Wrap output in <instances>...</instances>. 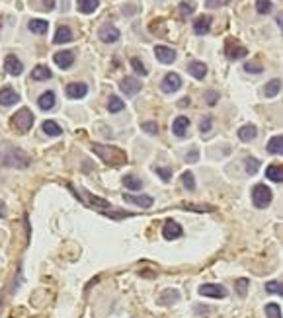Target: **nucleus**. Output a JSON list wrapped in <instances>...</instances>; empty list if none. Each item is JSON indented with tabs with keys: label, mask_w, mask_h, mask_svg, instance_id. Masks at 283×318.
Wrapping results in <instances>:
<instances>
[{
	"label": "nucleus",
	"mask_w": 283,
	"mask_h": 318,
	"mask_svg": "<svg viewBox=\"0 0 283 318\" xmlns=\"http://www.w3.org/2000/svg\"><path fill=\"white\" fill-rule=\"evenodd\" d=\"M28 28H30V32L35 34V35H45L47 30H49V24H47L45 20H30Z\"/></svg>",
	"instance_id": "27"
},
{
	"label": "nucleus",
	"mask_w": 283,
	"mask_h": 318,
	"mask_svg": "<svg viewBox=\"0 0 283 318\" xmlns=\"http://www.w3.org/2000/svg\"><path fill=\"white\" fill-rule=\"evenodd\" d=\"M0 28H2V22H0Z\"/></svg>",
	"instance_id": "51"
},
{
	"label": "nucleus",
	"mask_w": 283,
	"mask_h": 318,
	"mask_svg": "<svg viewBox=\"0 0 283 318\" xmlns=\"http://www.w3.org/2000/svg\"><path fill=\"white\" fill-rule=\"evenodd\" d=\"M18 102H20V94L16 90H12L10 86H4L2 90H0V106L10 107V106H14Z\"/></svg>",
	"instance_id": "11"
},
{
	"label": "nucleus",
	"mask_w": 283,
	"mask_h": 318,
	"mask_svg": "<svg viewBox=\"0 0 283 318\" xmlns=\"http://www.w3.org/2000/svg\"><path fill=\"white\" fill-rule=\"evenodd\" d=\"M182 234H184V229H182L176 221H166V223H164L162 236H164L166 240H178Z\"/></svg>",
	"instance_id": "10"
},
{
	"label": "nucleus",
	"mask_w": 283,
	"mask_h": 318,
	"mask_svg": "<svg viewBox=\"0 0 283 318\" xmlns=\"http://www.w3.org/2000/svg\"><path fill=\"white\" fill-rule=\"evenodd\" d=\"M53 61L59 69H71L74 63V53L72 51H59L53 55Z\"/></svg>",
	"instance_id": "16"
},
{
	"label": "nucleus",
	"mask_w": 283,
	"mask_h": 318,
	"mask_svg": "<svg viewBox=\"0 0 283 318\" xmlns=\"http://www.w3.org/2000/svg\"><path fill=\"white\" fill-rule=\"evenodd\" d=\"M0 217H6V205L0 201Z\"/></svg>",
	"instance_id": "50"
},
{
	"label": "nucleus",
	"mask_w": 283,
	"mask_h": 318,
	"mask_svg": "<svg viewBox=\"0 0 283 318\" xmlns=\"http://www.w3.org/2000/svg\"><path fill=\"white\" fill-rule=\"evenodd\" d=\"M37 8L43 10V12H51L55 8V0H37Z\"/></svg>",
	"instance_id": "42"
},
{
	"label": "nucleus",
	"mask_w": 283,
	"mask_h": 318,
	"mask_svg": "<svg viewBox=\"0 0 283 318\" xmlns=\"http://www.w3.org/2000/svg\"><path fill=\"white\" fill-rule=\"evenodd\" d=\"M155 55H157V59H159L160 63H164V65H170V63L176 61V51H174L172 47H166V45H157V47H155Z\"/></svg>",
	"instance_id": "12"
},
{
	"label": "nucleus",
	"mask_w": 283,
	"mask_h": 318,
	"mask_svg": "<svg viewBox=\"0 0 283 318\" xmlns=\"http://www.w3.org/2000/svg\"><path fill=\"white\" fill-rule=\"evenodd\" d=\"M194 10H195V4L192 2V0H184V2L180 4V14H182V18L192 16V14H194Z\"/></svg>",
	"instance_id": "36"
},
{
	"label": "nucleus",
	"mask_w": 283,
	"mask_h": 318,
	"mask_svg": "<svg viewBox=\"0 0 283 318\" xmlns=\"http://www.w3.org/2000/svg\"><path fill=\"white\" fill-rule=\"evenodd\" d=\"M203 98H205V102H207L209 106H215L217 100H219V92H215V90H207V92L203 94Z\"/></svg>",
	"instance_id": "44"
},
{
	"label": "nucleus",
	"mask_w": 283,
	"mask_h": 318,
	"mask_svg": "<svg viewBox=\"0 0 283 318\" xmlns=\"http://www.w3.org/2000/svg\"><path fill=\"white\" fill-rule=\"evenodd\" d=\"M265 291L273 293V295H281V283L279 281H269V283H265Z\"/></svg>",
	"instance_id": "46"
},
{
	"label": "nucleus",
	"mask_w": 283,
	"mask_h": 318,
	"mask_svg": "<svg viewBox=\"0 0 283 318\" xmlns=\"http://www.w3.org/2000/svg\"><path fill=\"white\" fill-rule=\"evenodd\" d=\"M252 203L258 209H265L271 203V190L265 184H256L252 188Z\"/></svg>",
	"instance_id": "4"
},
{
	"label": "nucleus",
	"mask_w": 283,
	"mask_h": 318,
	"mask_svg": "<svg viewBox=\"0 0 283 318\" xmlns=\"http://www.w3.org/2000/svg\"><path fill=\"white\" fill-rule=\"evenodd\" d=\"M197 158H199V150L197 148H192V152L186 154V162H195Z\"/></svg>",
	"instance_id": "48"
},
{
	"label": "nucleus",
	"mask_w": 283,
	"mask_h": 318,
	"mask_svg": "<svg viewBox=\"0 0 283 318\" xmlns=\"http://www.w3.org/2000/svg\"><path fill=\"white\" fill-rule=\"evenodd\" d=\"M119 88H121V92H123L125 96H135V94L141 90V82H139L135 76H125V78L121 80Z\"/></svg>",
	"instance_id": "13"
},
{
	"label": "nucleus",
	"mask_w": 283,
	"mask_h": 318,
	"mask_svg": "<svg viewBox=\"0 0 283 318\" xmlns=\"http://www.w3.org/2000/svg\"><path fill=\"white\" fill-rule=\"evenodd\" d=\"M256 10H258V14H269L273 8H271L269 0H256Z\"/></svg>",
	"instance_id": "39"
},
{
	"label": "nucleus",
	"mask_w": 283,
	"mask_h": 318,
	"mask_svg": "<svg viewBox=\"0 0 283 318\" xmlns=\"http://www.w3.org/2000/svg\"><path fill=\"white\" fill-rule=\"evenodd\" d=\"M41 131H43L45 135H49V137H59V135H63V129H61V125H59V123H55L53 119H47V121H43V125H41Z\"/></svg>",
	"instance_id": "25"
},
{
	"label": "nucleus",
	"mask_w": 283,
	"mask_h": 318,
	"mask_svg": "<svg viewBox=\"0 0 283 318\" xmlns=\"http://www.w3.org/2000/svg\"><path fill=\"white\" fill-rule=\"evenodd\" d=\"M86 94H88V86L84 82H71V84H67V96L71 100H80Z\"/></svg>",
	"instance_id": "14"
},
{
	"label": "nucleus",
	"mask_w": 283,
	"mask_h": 318,
	"mask_svg": "<svg viewBox=\"0 0 283 318\" xmlns=\"http://www.w3.org/2000/svg\"><path fill=\"white\" fill-rule=\"evenodd\" d=\"M211 127H213V117H211V115L203 117V119H201V123H199V131L205 135V133H209V131H211Z\"/></svg>",
	"instance_id": "40"
},
{
	"label": "nucleus",
	"mask_w": 283,
	"mask_h": 318,
	"mask_svg": "<svg viewBox=\"0 0 283 318\" xmlns=\"http://www.w3.org/2000/svg\"><path fill=\"white\" fill-rule=\"evenodd\" d=\"M0 164L6 168H28L30 156L22 148H18L10 142H2L0 144Z\"/></svg>",
	"instance_id": "1"
},
{
	"label": "nucleus",
	"mask_w": 283,
	"mask_h": 318,
	"mask_svg": "<svg viewBox=\"0 0 283 318\" xmlns=\"http://www.w3.org/2000/svg\"><path fill=\"white\" fill-rule=\"evenodd\" d=\"M199 295L201 297H209V299H225L229 295V291L219 285V283H203L199 287Z\"/></svg>",
	"instance_id": "5"
},
{
	"label": "nucleus",
	"mask_w": 283,
	"mask_h": 318,
	"mask_svg": "<svg viewBox=\"0 0 283 318\" xmlns=\"http://www.w3.org/2000/svg\"><path fill=\"white\" fill-rule=\"evenodd\" d=\"M265 178H267L269 182H275V184H279V182L283 180V172H281V166H279V164H269V166L265 168Z\"/></svg>",
	"instance_id": "28"
},
{
	"label": "nucleus",
	"mask_w": 283,
	"mask_h": 318,
	"mask_svg": "<svg viewBox=\"0 0 283 318\" xmlns=\"http://www.w3.org/2000/svg\"><path fill=\"white\" fill-rule=\"evenodd\" d=\"M279 90H281V80H279V78H273V80H269V82L265 84L264 96H265V98H275V96L279 94Z\"/></svg>",
	"instance_id": "30"
},
{
	"label": "nucleus",
	"mask_w": 283,
	"mask_h": 318,
	"mask_svg": "<svg viewBox=\"0 0 283 318\" xmlns=\"http://www.w3.org/2000/svg\"><path fill=\"white\" fill-rule=\"evenodd\" d=\"M211 16H199L195 22H194V32L195 35H207L209 30H211Z\"/></svg>",
	"instance_id": "18"
},
{
	"label": "nucleus",
	"mask_w": 283,
	"mask_h": 318,
	"mask_svg": "<svg viewBox=\"0 0 283 318\" xmlns=\"http://www.w3.org/2000/svg\"><path fill=\"white\" fill-rule=\"evenodd\" d=\"M281 150H283V139H281V135L271 137L267 141V152L269 154H281Z\"/></svg>",
	"instance_id": "31"
},
{
	"label": "nucleus",
	"mask_w": 283,
	"mask_h": 318,
	"mask_svg": "<svg viewBox=\"0 0 283 318\" xmlns=\"http://www.w3.org/2000/svg\"><path fill=\"white\" fill-rule=\"evenodd\" d=\"M160 88H162V92H164V94L178 92V90L182 88V78H180V74H176V72H168V74L162 78Z\"/></svg>",
	"instance_id": "8"
},
{
	"label": "nucleus",
	"mask_w": 283,
	"mask_h": 318,
	"mask_svg": "<svg viewBox=\"0 0 283 318\" xmlns=\"http://www.w3.org/2000/svg\"><path fill=\"white\" fill-rule=\"evenodd\" d=\"M37 104H39V107H41L43 111H49V109H53V107H55V94H53L51 90H49V92H43V94L39 96Z\"/></svg>",
	"instance_id": "24"
},
{
	"label": "nucleus",
	"mask_w": 283,
	"mask_h": 318,
	"mask_svg": "<svg viewBox=\"0 0 283 318\" xmlns=\"http://www.w3.org/2000/svg\"><path fill=\"white\" fill-rule=\"evenodd\" d=\"M182 184H184V188H186L188 192H194V190H195V180H194V174H192L190 170L182 174Z\"/></svg>",
	"instance_id": "35"
},
{
	"label": "nucleus",
	"mask_w": 283,
	"mask_h": 318,
	"mask_svg": "<svg viewBox=\"0 0 283 318\" xmlns=\"http://www.w3.org/2000/svg\"><path fill=\"white\" fill-rule=\"evenodd\" d=\"M188 127H190V119H188L186 115H180V117H176L174 123H172V133H174L176 137H184V135L188 133Z\"/></svg>",
	"instance_id": "20"
},
{
	"label": "nucleus",
	"mask_w": 283,
	"mask_h": 318,
	"mask_svg": "<svg viewBox=\"0 0 283 318\" xmlns=\"http://www.w3.org/2000/svg\"><path fill=\"white\" fill-rule=\"evenodd\" d=\"M244 170H246V174L254 176L260 170V160H258V158H254V156H248L244 160Z\"/></svg>",
	"instance_id": "33"
},
{
	"label": "nucleus",
	"mask_w": 283,
	"mask_h": 318,
	"mask_svg": "<svg viewBox=\"0 0 283 318\" xmlns=\"http://www.w3.org/2000/svg\"><path fill=\"white\" fill-rule=\"evenodd\" d=\"M141 129L147 131V133H151V135H157V133H159V123H157V121H145L143 125H141Z\"/></svg>",
	"instance_id": "41"
},
{
	"label": "nucleus",
	"mask_w": 283,
	"mask_h": 318,
	"mask_svg": "<svg viewBox=\"0 0 283 318\" xmlns=\"http://www.w3.org/2000/svg\"><path fill=\"white\" fill-rule=\"evenodd\" d=\"M34 113L28 109V107H22L20 111H16L14 113V117H12V125H14V129L16 131H20V133H28L30 129H32V125H34Z\"/></svg>",
	"instance_id": "3"
},
{
	"label": "nucleus",
	"mask_w": 283,
	"mask_h": 318,
	"mask_svg": "<svg viewBox=\"0 0 283 318\" xmlns=\"http://www.w3.org/2000/svg\"><path fill=\"white\" fill-rule=\"evenodd\" d=\"M72 41V32L69 26H61L57 32H55V37H53V43L57 45H63V43H71Z\"/></svg>",
	"instance_id": "21"
},
{
	"label": "nucleus",
	"mask_w": 283,
	"mask_h": 318,
	"mask_svg": "<svg viewBox=\"0 0 283 318\" xmlns=\"http://www.w3.org/2000/svg\"><path fill=\"white\" fill-rule=\"evenodd\" d=\"M123 199L129 201V203H133V205H137V207H141V209H149L155 203V199L151 195H131V194H125Z\"/></svg>",
	"instance_id": "15"
},
{
	"label": "nucleus",
	"mask_w": 283,
	"mask_h": 318,
	"mask_svg": "<svg viewBox=\"0 0 283 318\" xmlns=\"http://www.w3.org/2000/svg\"><path fill=\"white\" fill-rule=\"evenodd\" d=\"M225 53H227V57H229L230 61H238V59H242V57L248 55V49H246L244 45H240L236 39H227V43H225Z\"/></svg>",
	"instance_id": "6"
},
{
	"label": "nucleus",
	"mask_w": 283,
	"mask_h": 318,
	"mask_svg": "<svg viewBox=\"0 0 283 318\" xmlns=\"http://www.w3.org/2000/svg\"><path fill=\"white\" fill-rule=\"evenodd\" d=\"M123 186L127 190H131V192H137V190L143 188V180L133 176V174H127V176H123Z\"/></svg>",
	"instance_id": "29"
},
{
	"label": "nucleus",
	"mask_w": 283,
	"mask_h": 318,
	"mask_svg": "<svg viewBox=\"0 0 283 318\" xmlns=\"http://www.w3.org/2000/svg\"><path fill=\"white\" fill-rule=\"evenodd\" d=\"M256 135H258V129H256V125H242L240 129H238V139L242 141V142H250V141H254L256 139Z\"/></svg>",
	"instance_id": "22"
},
{
	"label": "nucleus",
	"mask_w": 283,
	"mask_h": 318,
	"mask_svg": "<svg viewBox=\"0 0 283 318\" xmlns=\"http://www.w3.org/2000/svg\"><path fill=\"white\" fill-rule=\"evenodd\" d=\"M265 316L267 318H281V306L277 302H267L265 304Z\"/></svg>",
	"instance_id": "34"
},
{
	"label": "nucleus",
	"mask_w": 283,
	"mask_h": 318,
	"mask_svg": "<svg viewBox=\"0 0 283 318\" xmlns=\"http://www.w3.org/2000/svg\"><path fill=\"white\" fill-rule=\"evenodd\" d=\"M51 76H53V72H51V69L45 67V65H37V67L32 71V78L37 80V82H41V80H49Z\"/></svg>",
	"instance_id": "23"
},
{
	"label": "nucleus",
	"mask_w": 283,
	"mask_h": 318,
	"mask_svg": "<svg viewBox=\"0 0 283 318\" xmlns=\"http://www.w3.org/2000/svg\"><path fill=\"white\" fill-rule=\"evenodd\" d=\"M4 71L8 74H12V76H20L24 72V65H22V61L16 55H8L4 59Z\"/></svg>",
	"instance_id": "9"
},
{
	"label": "nucleus",
	"mask_w": 283,
	"mask_h": 318,
	"mask_svg": "<svg viewBox=\"0 0 283 318\" xmlns=\"http://www.w3.org/2000/svg\"><path fill=\"white\" fill-rule=\"evenodd\" d=\"M244 71L246 72H254V74H260L262 72V65L258 61H252V63H246L244 65Z\"/></svg>",
	"instance_id": "43"
},
{
	"label": "nucleus",
	"mask_w": 283,
	"mask_h": 318,
	"mask_svg": "<svg viewBox=\"0 0 283 318\" xmlns=\"http://www.w3.org/2000/svg\"><path fill=\"white\" fill-rule=\"evenodd\" d=\"M230 0H205L207 8H219V6H227Z\"/></svg>",
	"instance_id": "47"
},
{
	"label": "nucleus",
	"mask_w": 283,
	"mask_h": 318,
	"mask_svg": "<svg viewBox=\"0 0 283 318\" xmlns=\"http://www.w3.org/2000/svg\"><path fill=\"white\" fill-rule=\"evenodd\" d=\"M92 150L102 158V160L107 164V166H113V168H119L127 162V154L117 148V146H107V144H100V142H94L92 144Z\"/></svg>",
	"instance_id": "2"
},
{
	"label": "nucleus",
	"mask_w": 283,
	"mask_h": 318,
	"mask_svg": "<svg viewBox=\"0 0 283 318\" xmlns=\"http://www.w3.org/2000/svg\"><path fill=\"white\" fill-rule=\"evenodd\" d=\"M178 106H180V107H188V106H190V98H182V100L178 102Z\"/></svg>",
	"instance_id": "49"
},
{
	"label": "nucleus",
	"mask_w": 283,
	"mask_h": 318,
	"mask_svg": "<svg viewBox=\"0 0 283 318\" xmlns=\"http://www.w3.org/2000/svg\"><path fill=\"white\" fill-rule=\"evenodd\" d=\"M107 109H109V113H119L121 109H125V102H123L119 96H109V100H107Z\"/></svg>",
	"instance_id": "32"
},
{
	"label": "nucleus",
	"mask_w": 283,
	"mask_h": 318,
	"mask_svg": "<svg viewBox=\"0 0 283 318\" xmlns=\"http://www.w3.org/2000/svg\"><path fill=\"white\" fill-rule=\"evenodd\" d=\"M76 4L82 14H94L100 6V0H76Z\"/></svg>",
	"instance_id": "26"
},
{
	"label": "nucleus",
	"mask_w": 283,
	"mask_h": 318,
	"mask_svg": "<svg viewBox=\"0 0 283 318\" xmlns=\"http://www.w3.org/2000/svg\"><path fill=\"white\" fill-rule=\"evenodd\" d=\"M98 37H100V41H104V43H115V41H119L121 34H119V30H117L115 26L104 24V26L98 30Z\"/></svg>",
	"instance_id": "7"
},
{
	"label": "nucleus",
	"mask_w": 283,
	"mask_h": 318,
	"mask_svg": "<svg viewBox=\"0 0 283 318\" xmlns=\"http://www.w3.org/2000/svg\"><path fill=\"white\" fill-rule=\"evenodd\" d=\"M248 279H244V277H240V279H236L234 281V287H236V293H238V297H246V291H248Z\"/></svg>",
	"instance_id": "38"
},
{
	"label": "nucleus",
	"mask_w": 283,
	"mask_h": 318,
	"mask_svg": "<svg viewBox=\"0 0 283 318\" xmlns=\"http://www.w3.org/2000/svg\"><path fill=\"white\" fill-rule=\"evenodd\" d=\"M131 67H133V71H135L137 74H141V76H147V74H149L147 67H145L143 63H141L137 57H133V59H131Z\"/></svg>",
	"instance_id": "37"
},
{
	"label": "nucleus",
	"mask_w": 283,
	"mask_h": 318,
	"mask_svg": "<svg viewBox=\"0 0 283 318\" xmlns=\"http://www.w3.org/2000/svg\"><path fill=\"white\" fill-rule=\"evenodd\" d=\"M188 72L195 78V80H203L207 76V65L201 63V61H192L188 65Z\"/></svg>",
	"instance_id": "17"
},
{
	"label": "nucleus",
	"mask_w": 283,
	"mask_h": 318,
	"mask_svg": "<svg viewBox=\"0 0 283 318\" xmlns=\"http://www.w3.org/2000/svg\"><path fill=\"white\" fill-rule=\"evenodd\" d=\"M155 172L164 180V182H168L170 178H172V170L170 168H162V166H155Z\"/></svg>",
	"instance_id": "45"
},
{
	"label": "nucleus",
	"mask_w": 283,
	"mask_h": 318,
	"mask_svg": "<svg viewBox=\"0 0 283 318\" xmlns=\"http://www.w3.org/2000/svg\"><path fill=\"white\" fill-rule=\"evenodd\" d=\"M178 300H180V291H176V289H166L159 297V304L160 306H170V304H174Z\"/></svg>",
	"instance_id": "19"
}]
</instances>
